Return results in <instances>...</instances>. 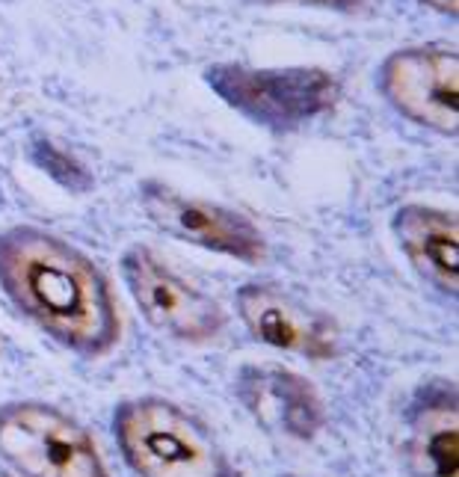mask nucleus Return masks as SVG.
<instances>
[{
    "label": "nucleus",
    "mask_w": 459,
    "mask_h": 477,
    "mask_svg": "<svg viewBox=\"0 0 459 477\" xmlns=\"http://www.w3.org/2000/svg\"><path fill=\"white\" fill-rule=\"evenodd\" d=\"M113 436L136 477H237L214 433L193 412L158 394L119 403Z\"/></svg>",
    "instance_id": "2"
},
{
    "label": "nucleus",
    "mask_w": 459,
    "mask_h": 477,
    "mask_svg": "<svg viewBox=\"0 0 459 477\" xmlns=\"http://www.w3.org/2000/svg\"><path fill=\"white\" fill-rule=\"evenodd\" d=\"M122 276L136 308L163 335L184 344H208L223 335V306L181 279L152 246L136 243L125 250Z\"/></svg>",
    "instance_id": "5"
},
{
    "label": "nucleus",
    "mask_w": 459,
    "mask_h": 477,
    "mask_svg": "<svg viewBox=\"0 0 459 477\" xmlns=\"http://www.w3.org/2000/svg\"><path fill=\"white\" fill-rule=\"evenodd\" d=\"M380 93L409 122L442 136L459 134V53L454 45L391 51L380 66Z\"/></svg>",
    "instance_id": "6"
},
{
    "label": "nucleus",
    "mask_w": 459,
    "mask_h": 477,
    "mask_svg": "<svg viewBox=\"0 0 459 477\" xmlns=\"http://www.w3.org/2000/svg\"><path fill=\"white\" fill-rule=\"evenodd\" d=\"M403 460L412 477H459V398L447 380L424 382L406 412Z\"/></svg>",
    "instance_id": "10"
},
{
    "label": "nucleus",
    "mask_w": 459,
    "mask_h": 477,
    "mask_svg": "<svg viewBox=\"0 0 459 477\" xmlns=\"http://www.w3.org/2000/svg\"><path fill=\"white\" fill-rule=\"evenodd\" d=\"M234 394L250 418L270 436L311 442L326 427V403L302 374L282 365H243Z\"/></svg>",
    "instance_id": "9"
},
{
    "label": "nucleus",
    "mask_w": 459,
    "mask_h": 477,
    "mask_svg": "<svg viewBox=\"0 0 459 477\" xmlns=\"http://www.w3.org/2000/svg\"><path fill=\"white\" fill-rule=\"evenodd\" d=\"M282 477H308V474H282Z\"/></svg>",
    "instance_id": "14"
},
{
    "label": "nucleus",
    "mask_w": 459,
    "mask_h": 477,
    "mask_svg": "<svg viewBox=\"0 0 459 477\" xmlns=\"http://www.w3.org/2000/svg\"><path fill=\"white\" fill-rule=\"evenodd\" d=\"M0 456L21 477H110L89 430L42 400L0 407Z\"/></svg>",
    "instance_id": "4"
},
{
    "label": "nucleus",
    "mask_w": 459,
    "mask_h": 477,
    "mask_svg": "<svg viewBox=\"0 0 459 477\" xmlns=\"http://www.w3.org/2000/svg\"><path fill=\"white\" fill-rule=\"evenodd\" d=\"M0 288L33 326L84 359H101L122 338L104 270L39 226L0 232Z\"/></svg>",
    "instance_id": "1"
},
{
    "label": "nucleus",
    "mask_w": 459,
    "mask_h": 477,
    "mask_svg": "<svg viewBox=\"0 0 459 477\" xmlns=\"http://www.w3.org/2000/svg\"><path fill=\"white\" fill-rule=\"evenodd\" d=\"M403 255L412 270L445 297L459 293V223L454 210L433 205H403L391 219Z\"/></svg>",
    "instance_id": "11"
},
{
    "label": "nucleus",
    "mask_w": 459,
    "mask_h": 477,
    "mask_svg": "<svg viewBox=\"0 0 459 477\" xmlns=\"http://www.w3.org/2000/svg\"><path fill=\"white\" fill-rule=\"evenodd\" d=\"M0 477H12V474H9V472H0Z\"/></svg>",
    "instance_id": "15"
},
{
    "label": "nucleus",
    "mask_w": 459,
    "mask_h": 477,
    "mask_svg": "<svg viewBox=\"0 0 459 477\" xmlns=\"http://www.w3.org/2000/svg\"><path fill=\"white\" fill-rule=\"evenodd\" d=\"M205 84L252 125L267 131H297L335 110L341 84L332 71L315 66L255 69L241 62H217L205 71Z\"/></svg>",
    "instance_id": "3"
},
{
    "label": "nucleus",
    "mask_w": 459,
    "mask_h": 477,
    "mask_svg": "<svg viewBox=\"0 0 459 477\" xmlns=\"http://www.w3.org/2000/svg\"><path fill=\"white\" fill-rule=\"evenodd\" d=\"M234 302L246 333L273 350L306 356L315 362L335 359L341 350V333L332 317L275 285L250 282L237 291Z\"/></svg>",
    "instance_id": "8"
},
{
    "label": "nucleus",
    "mask_w": 459,
    "mask_h": 477,
    "mask_svg": "<svg viewBox=\"0 0 459 477\" xmlns=\"http://www.w3.org/2000/svg\"><path fill=\"white\" fill-rule=\"evenodd\" d=\"M140 201L145 214L163 234L199 250L228 255V259L258 264L267 259V241L258 226L241 210L217 205V201L187 196L176 187L149 178L140 185Z\"/></svg>",
    "instance_id": "7"
},
{
    "label": "nucleus",
    "mask_w": 459,
    "mask_h": 477,
    "mask_svg": "<svg viewBox=\"0 0 459 477\" xmlns=\"http://www.w3.org/2000/svg\"><path fill=\"white\" fill-rule=\"evenodd\" d=\"M246 4H293V6L332 9V12H356L365 0H246Z\"/></svg>",
    "instance_id": "12"
},
{
    "label": "nucleus",
    "mask_w": 459,
    "mask_h": 477,
    "mask_svg": "<svg viewBox=\"0 0 459 477\" xmlns=\"http://www.w3.org/2000/svg\"><path fill=\"white\" fill-rule=\"evenodd\" d=\"M421 4L436 9V12H442V15H451V18H456V12H459V0H421Z\"/></svg>",
    "instance_id": "13"
}]
</instances>
